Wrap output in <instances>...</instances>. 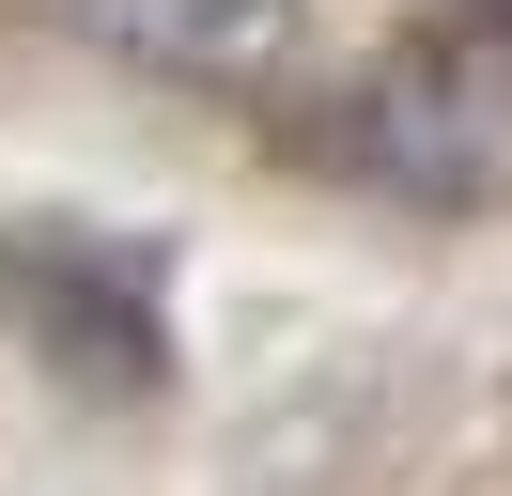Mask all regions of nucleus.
<instances>
[{"label":"nucleus","instance_id":"nucleus-2","mask_svg":"<svg viewBox=\"0 0 512 496\" xmlns=\"http://www.w3.org/2000/svg\"><path fill=\"white\" fill-rule=\"evenodd\" d=\"M63 16L125 78H171V93H264L311 47V0H63Z\"/></svg>","mask_w":512,"mask_h":496},{"label":"nucleus","instance_id":"nucleus-1","mask_svg":"<svg viewBox=\"0 0 512 496\" xmlns=\"http://www.w3.org/2000/svg\"><path fill=\"white\" fill-rule=\"evenodd\" d=\"M326 171L373 186L404 217H497L512 202V0H466V16H419L373 78L326 109Z\"/></svg>","mask_w":512,"mask_h":496}]
</instances>
